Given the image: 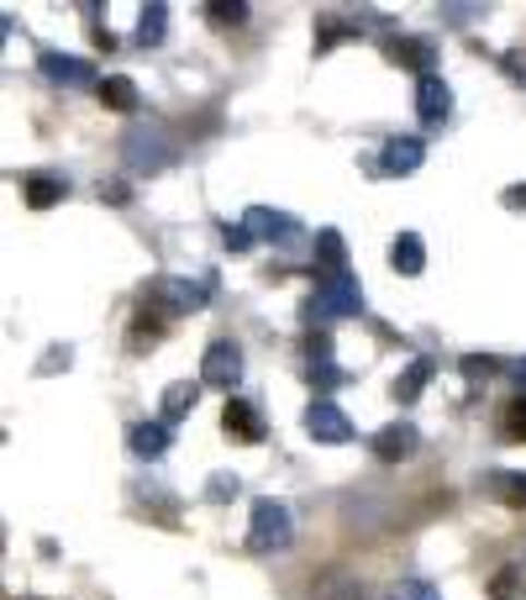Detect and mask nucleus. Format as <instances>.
<instances>
[{
	"mask_svg": "<svg viewBox=\"0 0 526 600\" xmlns=\"http://www.w3.org/2000/svg\"><path fill=\"white\" fill-rule=\"evenodd\" d=\"M290 506L285 501H274V495H263L253 501V521H248V553H279V548H290Z\"/></svg>",
	"mask_w": 526,
	"mask_h": 600,
	"instance_id": "obj_1",
	"label": "nucleus"
},
{
	"mask_svg": "<svg viewBox=\"0 0 526 600\" xmlns=\"http://www.w3.org/2000/svg\"><path fill=\"white\" fill-rule=\"evenodd\" d=\"M169 322H175V305L147 285L143 300H138V311H132V327H127V348H132V353L158 348V343H164V332H169Z\"/></svg>",
	"mask_w": 526,
	"mask_h": 600,
	"instance_id": "obj_2",
	"label": "nucleus"
},
{
	"mask_svg": "<svg viewBox=\"0 0 526 600\" xmlns=\"http://www.w3.org/2000/svg\"><path fill=\"white\" fill-rule=\"evenodd\" d=\"M237 380H242V353H237V343H211L201 353V385L232 395Z\"/></svg>",
	"mask_w": 526,
	"mask_h": 600,
	"instance_id": "obj_3",
	"label": "nucleus"
},
{
	"mask_svg": "<svg viewBox=\"0 0 526 600\" xmlns=\"http://www.w3.org/2000/svg\"><path fill=\"white\" fill-rule=\"evenodd\" d=\"M316 311H326V316H352V311H363V290H358V279H352L348 269L316 279Z\"/></svg>",
	"mask_w": 526,
	"mask_h": 600,
	"instance_id": "obj_4",
	"label": "nucleus"
},
{
	"mask_svg": "<svg viewBox=\"0 0 526 600\" xmlns=\"http://www.w3.org/2000/svg\"><path fill=\"white\" fill-rule=\"evenodd\" d=\"M37 69H43L53 85H69V91H85V85H95V91H100V80H95V63H89V59H74V53H53V48H43V53H37Z\"/></svg>",
	"mask_w": 526,
	"mask_h": 600,
	"instance_id": "obj_5",
	"label": "nucleus"
},
{
	"mask_svg": "<svg viewBox=\"0 0 526 600\" xmlns=\"http://www.w3.org/2000/svg\"><path fill=\"white\" fill-rule=\"evenodd\" d=\"M306 432H311L316 443H348V437H352V421L343 417V406H337V400L316 395V400L306 406Z\"/></svg>",
	"mask_w": 526,
	"mask_h": 600,
	"instance_id": "obj_6",
	"label": "nucleus"
},
{
	"mask_svg": "<svg viewBox=\"0 0 526 600\" xmlns=\"http://www.w3.org/2000/svg\"><path fill=\"white\" fill-rule=\"evenodd\" d=\"M147 285H153L158 296L175 305V316H184V311H201L205 300H211V290H216V285H211V274H201L195 285H190V279H175V274H158V279H147Z\"/></svg>",
	"mask_w": 526,
	"mask_h": 600,
	"instance_id": "obj_7",
	"label": "nucleus"
},
{
	"mask_svg": "<svg viewBox=\"0 0 526 600\" xmlns=\"http://www.w3.org/2000/svg\"><path fill=\"white\" fill-rule=\"evenodd\" d=\"M222 432L232 437V443H263V417L253 400H242V395H227V406H222Z\"/></svg>",
	"mask_w": 526,
	"mask_h": 600,
	"instance_id": "obj_8",
	"label": "nucleus"
},
{
	"mask_svg": "<svg viewBox=\"0 0 526 600\" xmlns=\"http://www.w3.org/2000/svg\"><path fill=\"white\" fill-rule=\"evenodd\" d=\"M242 227H248L253 238H268V242H295L300 238V221H295L290 211H274V206H248Z\"/></svg>",
	"mask_w": 526,
	"mask_h": 600,
	"instance_id": "obj_9",
	"label": "nucleus"
},
{
	"mask_svg": "<svg viewBox=\"0 0 526 600\" xmlns=\"http://www.w3.org/2000/svg\"><path fill=\"white\" fill-rule=\"evenodd\" d=\"M380 48H384V59L390 63L416 69L421 80H432V69H438V48H432V43H416V37H384Z\"/></svg>",
	"mask_w": 526,
	"mask_h": 600,
	"instance_id": "obj_10",
	"label": "nucleus"
},
{
	"mask_svg": "<svg viewBox=\"0 0 526 600\" xmlns=\"http://www.w3.org/2000/svg\"><path fill=\"white\" fill-rule=\"evenodd\" d=\"M421 158H427V143L421 137H390L380 148V175H416L421 169Z\"/></svg>",
	"mask_w": 526,
	"mask_h": 600,
	"instance_id": "obj_11",
	"label": "nucleus"
},
{
	"mask_svg": "<svg viewBox=\"0 0 526 600\" xmlns=\"http://www.w3.org/2000/svg\"><path fill=\"white\" fill-rule=\"evenodd\" d=\"M416 443H421V432H416L410 421H390V427H380V432L369 437V448L380 453L384 464H401V458H410V453H416Z\"/></svg>",
	"mask_w": 526,
	"mask_h": 600,
	"instance_id": "obj_12",
	"label": "nucleus"
},
{
	"mask_svg": "<svg viewBox=\"0 0 526 600\" xmlns=\"http://www.w3.org/2000/svg\"><path fill=\"white\" fill-rule=\"evenodd\" d=\"M127 153H132L127 164H132L138 175H158V169L175 158L169 143H164V132H153V137H147V132H132V137H127Z\"/></svg>",
	"mask_w": 526,
	"mask_h": 600,
	"instance_id": "obj_13",
	"label": "nucleus"
},
{
	"mask_svg": "<svg viewBox=\"0 0 526 600\" xmlns=\"http://www.w3.org/2000/svg\"><path fill=\"white\" fill-rule=\"evenodd\" d=\"M447 111H453V91L442 85L438 74L421 80V85H416V117H421V127H442Z\"/></svg>",
	"mask_w": 526,
	"mask_h": 600,
	"instance_id": "obj_14",
	"label": "nucleus"
},
{
	"mask_svg": "<svg viewBox=\"0 0 526 600\" xmlns=\"http://www.w3.org/2000/svg\"><path fill=\"white\" fill-rule=\"evenodd\" d=\"M195 400H201V380H175V385H169V391H164V400H158V406H164V427H175V421H184L190 417V411H195Z\"/></svg>",
	"mask_w": 526,
	"mask_h": 600,
	"instance_id": "obj_15",
	"label": "nucleus"
},
{
	"mask_svg": "<svg viewBox=\"0 0 526 600\" xmlns=\"http://www.w3.org/2000/svg\"><path fill=\"white\" fill-rule=\"evenodd\" d=\"M100 106H106V111H121V117H132V111H143V100H138V85H132V80H127V74H106V80H100Z\"/></svg>",
	"mask_w": 526,
	"mask_h": 600,
	"instance_id": "obj_16",
	"label": "nucleus"
},
{
	"mask_svg": "<svg viewBox=\"0 0 526 600\" xmlns=\"http://www.w3.org/2000/svg\"><path fill=\"white\" fill-rule=\"evenodd\" d=\"M22 195H27L32 211H48L53 201H63L69 195V180H59V175H22Z\"/></svg>",
	"mask_w": 526,
	"mask_h": 600,
	"instance_id": "obj_17",
	"label": "nucleus"
},
{
	"mask_svg": "<svg viewBox=\"0 0 526 600\" xmlns=\"http://www.w3.org/2000/svg\"><path fill=\"white\" fill-rule=\"evenodd\" d=\"M127 448L138 453V458H164V453H169V427H164V421H138V427L127 432Z\"/></svg>",
	"mask_w": 526,
	"mask_h": 600,
	"instance_id": "obj_18",
	"label": "nucleus"
},
{
	"mask_svg": "<svg viewBox=\"0 0 526 600\" xmlns=\"http://www.w3.org/2000/svg\"><path fill=\"white\" fill-rule=\"evenodd\" d=\"M348 269V248H343V232H316V279H326V274H343Z\"/></svg>",
	"mask_w": 526,
	"mask_h": 600,
	"instance_id": "obj_19",
	"label": "nucleus"
},
{
	"mask_svg": "<svg viewBox=\"0 0 526 600\" xmlns=\"http://www.w3.org/2000/svg\"><path fill=\"white\" fill-rule=\"evenodd\" d=\"M306 374H311V385H322V391H337V385L348 380V374L332 363V348H326V337H311V369H306Z\"/></svg>",
	"mask_w": 526,
	"mask_h": 600,
	"instance_id": "obj_20",
	"label": "nucleus"
},
{
	"mask_svg": "<svg viewBox=\"0 0 526 600\" xmlns=\"http://www.w3.org/2000/svg\"><path fill=\"white\" fill-rule=\"evenodd\" d=\"M432 374H438V363H432V359H410V363H406V374L395 380V400H401V406H410L416 395L432 385Z\"/></svg>",
	"mask_w": 526,
	"mask_h": 600,
	"instance_id": "obj_21",
	"label": "nucleus"
},
{
	"mask_svg": "<svg viewBox=\"0 0 526 600\" xmlns=\"http://www.w3.org/2000/svg\"><path fill=\"white\" fill-rule=\"evenodd\" d=\"M390 264H395L401 274L427 269V248H421V238H416V232H401V238L390 242Z\"/></svg>",
	"mask_w": 526,
	"mask_h": 600,
	"instance_id": "obj_22",
	"label": "nucleus"
},
{
	"mask_svg": "<svg viewBox=\"0 0 526 600\" xmlns=\"http://www.w3.org/2000/svg\"><path fill=\"white\" fill-rule=\"evenodd\" d=\"M164 32H169V5L153 0V5H143V22H138V48H158Z\"/></svg>",
	"mask_w": 526,
	"mask_h": 600,
	"instance_id": "obj_23",
	"label": "nucleus"
},
{
	"mask_svg": "<svg viewBox=\"0 0 526 600\" xmlns=\"http://www.w3.org/2000/svg\"><path fill=\"white\" fill-rule=\"evenodd\" d=\"M352 37H363L358 22H343V16H316V53L337 48V43H352Z\"/></svg>",
	"mask_w": 526,
	"mask_h": 600,
	"instance_id": "obj_24",
	"label": "nucleus"
},
{
	"mask_svg": "<svg viewBox=\"0 0 526 600\" xmlns=\"http://www.w3.org/2000/svg\"><path fill=\"white\" fill-rule=\"evenodd\" d=\"M485 484L495 490L505 506H526V475H516V469H490V475H485Z\"/></svg>",
	"mask_w": 526,
	"mask_h": 600,
	"instance_id": "obj_25",
	"label": "nucleus"
},
{
	"mask_svg": "<svg viewBox=\"0 0 526 600\" xmlns=\"http://www.w3.org/2000/svg\"><path fill=\"white\" fill-rule=\"evenodd\" d=\"M490 600H526V585H522V569H500L490 585H485Z\"/></svg>",
	"mask_w": 526,
	"mask_h": 600,
	"instance_id": "obj_26",
	"label": "nucleus"
},
{
	"mask_svg": "<svg viewBox=\"0 0 526 600\" xmlns=\"http://www.w3.org/2000/svg\"><path fill=\"white\" fill-rule=\"evenodd\" d=\"M500 432L516 437V443H526V395H516V400L500 406Z\"/></svg>",
	"mask_w": 526,
	"mask_h": 600,
	"instance_id": "obj_27",
	"label": "nucleus"
},
{
	"mask_svg": "<svg viewBox=\"0 0 526 600\" xmlns=\"http://www.w3.org/2000/svg\"><path fill=\"white\" fill-rule=\"evenodd\" d=\"M205 16H211V22H222V27H237V22H248V5H242V0H211V5H205Z\"/></svg>",
	"mask_w": 526,
	"mask_h": 600,
	"instance_id": "obj_28",
	"label": "nucleus"
},
{
	"mask_svg": "<svg viewBox=\"0 0 526 600\" xmlns=\"http://www.w3.org/2000/svg\"><path fill=\"white\" fill-rule=\"evenodd\" d=\"M390 600H442L438 585H427V579H401V585H390Z\"/></svg>",
	"mask_w": 526,
	"mask_h": 600,
	"instance_id": "obj_29",
	"label": "nucleus"
},
{
	"mask_svg": "<svg viewBox=\"0 0 526 600\" xmlns=\"http://www.w3.org/2000/svg\"><path fill=\"white\" fill-rule=\"evenodd\" d=\"M495 369H500V363L490 359V353H468V359H464V374H468V380H490Z\"/></svg>",
	"mask_w": 526,
	"mask_h": 600,
	"instance_id": "obj_30",
	"label": "nucleus"
},
{
	"mask_svg": "<svg viewBox=\"0 0 526 600\" xmlns=\"http://www.w3.org/2000/svg\"><path fill=\"white\" fill-rule=\"evenodd\" d=\"M222 242H227V253H248V248H253V232L227 221V227H222Z\"/></svg>",
	"mask_w": 526,
	"mask_h": 600,
	"instance_id": "obj_31",
	"label": "nucleus"
},
{
	"mask_svg": "<svg viewBox=\"0 0 526 600\" xmlns=\"http://www.w3.org/2000/svg\"><path fill=\"white\" fill-rule=\"evenodd\" d=\"M237 490H242L237 475H211V490H205V495H211V501H232Z\"/></svg>",
	"mask_w": 526,
	"mask_h": 600,
	"instance_id": "obj_32",
	"label": "nucleus"
},
{
	"mask_svg": "<svg viewBox=\"0 0 526 600\" xmlns=\"http://www.w3.org/2000/svg\"><path fill=\"white\" fill-rule=\"evenodd\" d=\"M100 201H106V206H127L132 190H127V180H100Z\"/></svg>",
	"mask_w": 526,
	"mask_h": 600,
	"instance_id": "obj_33",
	"label": "nucleus"
},
{
	"mask_svg": "<svg viewBox=\"0 0 526 600\" xmlns=\"http://www.w3.org/2000/svg\"><path fill=\"white\" fill-rule=\"evenodd\" d=\"M500 63H505V74H511L516 85H526V48H511V53H500Z\"/></svg>",
	"mask_w": 526,
	"mask_h": 600,
	"instance_id": "obj_34",
	"label": "nucleus"
},
{
	"mask_svg": "<svg viewBox=\"0 0 526 600\" xmlns=\"http://www.w3.org/2000/svg\"><path fill=\"white\" fill-rule=\"evenodd\" d=\"M505 206H511V211L526 206V184H511V190H505Z\"/></svg>",
	"mask_w": 526,
	"mask_h": 600,
	"instance_id": "obj_35",
	"label": "nucleus"
},
{
	"mask_svg": "<svg viewBox=\"0 0 526 600\" xmlns=\"http://www.w3.org/2000/svg\"><path fill=\"white\" fill-rule=\"evenodd\" d=\"M511 380H516V391H522V395H526V359H522V363H516V369H511Z\"/></svg>",
	"mask_w": 526,
	"mask_h": 600,
	"instance_id": "obj_36",
	"label": "nucleus"
},
{
	"mask_svg": "<svg viewBox=\"0 0 526 600\" xmlns=\"http://www.w3.org/2000/svg\"><path fill=\"white\" fill-rule=\"evenodd\" d=\"M326 600H358V590H352V585H337V590H332Z\"/></svg>",
	"mask_w": 526,
	"mask_h": 600,
	"instance_id": "obj_37",
	"label": "nucleus"
}]
</instances>
